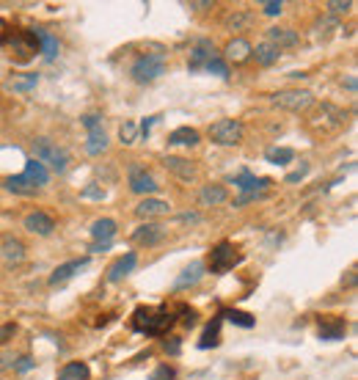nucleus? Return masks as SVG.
I'll list each match as a JSON object with an SVG mask.
<instances>
[{
	"instance_id": "nucleus-1",
	"label": "nucleus",
	"mask_w": 358,
	"mask_h": 380,
	"mask_svg": "<svg viewBox=\"0 0 358 380\" xmlns=\"http://www.w3.org/2000/svg\"><path fill=\"white\" fill-rule=\"evenodd\" d=\"M174 314L177 312L169 309V306H155V309L152 306H138L133 312V331L147 334V336H160L177 323Z\"/></svg>"
},
{
	"instance_id": "nucleus-25",
	"label": "nucleus",
	"mask_w": 358,
	"mask_h": 380,
	"mask_svg": "<svg viewBox=\"0 0 358 380\" xmlns=\"http://www.w3.org/2000/svg\"><path fill=\"white\" fill-rule=\"evenodd\" d=\"M135 262H138V256L130 251V254H124V256H119L111 267H108V281L111 284H116V281H122L127 273H133V267H135Z\"/></svg>"
},
{
	"instance_id": "nucleus-11",
	"label": "nucleus",
	"mask_w": 358,
	"mask_h": 380,
	"mask_svg": "<svg viewBox=\"0 0 358 380\" xmlns=\"http://www.w3.org/2000/svg\"><path fill=\"white\" fill-rule=\"evenodd\" d=\"M127 185L133 193H138V196H144V198H149L152 193H158V180L152 177V171H147V166H138V163H133L130 166V171H127Z\"/></svg>"
},
{
	"instance_id": "nucleus-47",
	"label": "nucleus",
	"mask_w": 358,
	"mask_h": 380,
	"mask_svg": "<svg viewBox=\"0 0 358 380\" xmlns=\"http://www.w3.org/2000/svg\"><path fill=\"white\" fill-rule=\"evenodd\" d=\"M33 367V359L30 356H22V359H17V364H14V372H28Z\"/></svg>"
},
{
	"instance_id": "nucleus-27",
	"label": "nucleus",
	"mask_w": 358,
	"mask_h": 380,
	"mask_svg": "<svg viewBox=\"0 0 358 380\" xmlns=\"http://www.w3.org/2000/svg\"><path fill=\"white\" fill-rule=\"evenodd\" d=\"M348 331V323L342 317H320V336L334 342V339H342Z\"/></svg>"
},
{
	"instance_id": "nucleus-41",
	"label": "nucleus",
	"mask_w": 358,
	"mask_h": 380,
	"mask_svg": "<svg viewBox=\"0 0 358 380\" xmlns=\"http://www.w3.org/2000/svg\"><path fill=\"white\" fill-rule=\"evenodd\" d=\"M259 8H262V14H267V17H279V14L284 11V3H281V0H267V3H262Z\"/></svg>"
},
{
	"instance_id": "nucleus-50",
	"label": "nucleus",
	"mask_w": 358,
	"mask_h": 380,
	"mask_svg": "<svg viewBox=\"0 0 358 380\" xmlns=\"http://www.w3.org/2000/svg\"><path fill=\"white\" fill-rule=\"evenodd\" d=\"M190 8H196V11H201V8H212V3L207 0V3H190Z\"/></svg>"
},
{
	"instance_id": "nucleus-22",
	"label": "nucleus",
	"mask_w": 358,
	"mask_h": 380,
	"mask_svg": "<svg viewBox=\"0 0 358 380\" xmlns=\"http://www.w3.org/2000/svg\"><path fill=\"white\" fill-rule=\"evenodd\" d=\"M163 166L177 177L182 182H190V180H196V174H198V169L193 166V160H185V158H174V155H169V158H163Z\"/></svg>"
},
{
	"instance_id": "nucleus-34",
	"label": "nucleus",
	"mask_w": 358,
	"mask_h": 380,
	"mask_svg": "<svg viewBox=\"0 0 358 380\" xmlns=\"http://www.w3.org/2000/svg\"><path fill=\"white\" fill-rule=\"evenodd\" d=\"M265 158H267V163H273V166H287V163L295 160V152L287 149V146H279V149H267Z\"/></svg>"
},
{
	"instance_id": "nucleus-45",
	"label": "nucleus",
	"mask_w": 358,
	"mask_h": 380,
	"mask_svg": "<svg viewBox=\"0 0 358 380\" xmlns=\"http://www.w3.org/2000/svg\"><path fill=\"white\" fill-rule=\"evenodd\" d=\"M160 116H147L144 122H141V127H138V135H144V138H149V130H152V124L158 122Z\"/></svg>"
},
{
	"instance_id": "nucleus-38",
	"label": "nucleus",
	"mask_w": 358,
	"mask_h": 380,
	"mask_svg": "<svg viewBox=\"0 0 358 380\" xmlns=\"http://www.w3.org/2000/svg\"><path fill=\"white\" fill-rule=\"evenodd\" d=\"M220 317H226V320H232L234 325H243V328H251L254 325V317L251 314H245V312H220Z\"/></svg>"
},
{
	"instance_id": "nucleus-23",
	"label": "nucleus",
	"mask_w": 358,
	"mask_h": 380,
	"mask_svg": "<svg viewBox=\"0 0 358 380\" xmlns=\"http://www.w3.org/2000/svg\"><path fill=\"white\" fill-rule=\"evenodd\" d=\"M232 182L237 185V190H243V193H265V190H270V185H273L270 177H254L251 171L237 174Z\"/></svg>"
},
{
	"instance_id": "nucleus-17",
	"label": "nucleus",
	"mask_w": 358,
	"mask_h": 380,
	"mask_svg": "<svg viewBox=\"0 0 358 380\" xmlns=\"http://www.w3.org/2000/svg\"><path fill=\"white\" fill-rule=\"evenodd\" d=\"M212 58H215V44H212L209 39H198V41L193 44V50H190L187 69H190V72H198V69H204Z\"/></svg>"
},
{
	"instance_id": "nucleus-46",
	"label": "nucleus",
	"mask_w": 358,
	"mask_h": 380,
	"mask_svg": "<svg viewBox=\"0 0 358 380\" xmlns=\"http://www.w3.org/2000/svg\"><path fill=\"white\" fill-rule=\"evenodd\" d=\"M306 174H309V166H301L298 171H292V174H287V180H284V182H287V185H292V182H301V180H303Z\"/></svg>"
},
{
	"instance_id": "nucleus-31",
	"label": "nucleus",
	"mask_w": 358,
	"mask_h": 380,
	"mask_svg": "<svg viewBox=\"0 0 358 380\" xmlns=\"http://www.w3.org/2000/svg\"><path fill=\"white\" fill-rule=\"evenodd\" d=\"M88 378H91V370H88L86 361H69V364L61 367V372H58L55 380H88Z\"/></svg>"
},
{
	"instance_id": "nucleus-28",
	"label": "nucleus",
	"mask_w": 358,
	"mask_h": 380,
	"mask_svg": "<svg viewBox=\"0 0 358 380\" xmlns=\"http://www.w3.org/2000/svg\"><path fill=\"white\" fill-rule=\"evenodd\" d=\"M201 144V133L196 127H177L169 135V146H198Z\"/></svg>"
},
{
	"instance_id": "nucleus-16",
	"label": "nucleus",
	"mask_w": 358,
	"mask_h": 380,
	"mask_svg": "<svg viewBox=\"0 0 358 380\" xmlns=\"http://www.w3.org/2000/svg\"><path fill=\"white\" fill-rule=\"evenodd\" d=\"M251 50H254V44L245 36H234L223 47V61L226 64H245L251 58Z\"/></svg>"
},
{
	"instance_id": "nucleus-15",
	"label": "nucleus",
	"mask_w": 358,
	"mask_h": 380,
	"mask_svg": "<svg viewBox=\"0 0 358 380\" xmlns=\"http://www.w3.org/2000/svg\"><path fill=\"white\" fill-rule=\"evenodd\" d=\"M265 41H270L279 50H290V47L301 44V33L295 28H287V25H273V28H267V39Z\"/></svg>"
},
{
	"instance_id": "nucleus-6",
	"label": "nucleus",
	"mask_w": 358,
	"mask_h": 380,
	"mask_svg": "<svg viewBox=\"0 0 358 380\" xmlns=\"http://www.w3.org/2000/svg\"><path fill=\"white\" fill-rule=\"evenodd\" d=\"M209 141L218 144V146H240L243 144V135H245V127L240 119H218L209 124L207 130Z\"/></svg>"
},
{
	"instance_id": "nucleus-42",
	"label": "nucleus",
	"mask_w": 358,
	"mask_h": 380,
	"mask_svg": "<svg viewBox=\"0 0 358 380\" xmlns=\"http://www.w3.org/2000/svg\"><path fill=\"white\" fill-rule=\"evenodd\" d=\"M14 364H17V356L11 350H0V372L14 370Z\"/></svg>"
},
{
	"instance_id": "nucleus-40",
	"label": "nucleus",
	"mask_w": 358,
	"mask_h": 380,
	"mask_svg": "<svg viewBox=\"0 0 358 380\" xmlns=\"http://www.w3.org/2000/svg\"><path fill=\"white\" fill-rule=\"evenodd\" d=\"M149 380H177V370H174L171 364H160V367L152 372Z\"/></svg>"
},
{
	"instance_id": "nucleus-19",
	"label": "nucleus",
	"mask_w": 358,
	"mask_h": 380,
	"mask_svg": "<svg viewBox=\"0 0 358 380\" xmlns=\"http://www.w3.org/2000/svg\"><path fill=\"white\" fill-rule=\"evenodd\" d=\"M171 212V204L169 201H163V198H155V196H149V198H144L138 207H135V215L141 218V220H155V218H166Z\"/></svg>"
},
{
	"instance_id": "nucleus-30",
	"label": "nucleus",
	"mask_w": 358,
	"mask_h": 380,
	"mask_svg": "<svg viewBox=\"0 0 358 380\" xmlns=\"http://www.w3.org/2000/svg\"><path fill=\"white\" fill-rule=\"evenodd\" d=\"M251 58H256L259 66H273V64L281 58V50L273 47L270 41H259V44L251 50Z\"/></svg>"
},
{
	"instance_id": "nucleus-35",
	"label": "nucleus",
	"mask_w": 358,
	"mask_h": 380,
	"mask_svg": "<svg viewBox=\"0 0 358 380\" xmlns=\"http://www.w3.org/2000/svg\"><path fill=\"white\" fill-rule=\"evenodd\" d=\"M353 8H356V3H353V0H345V3H342V0H328V3H326L328 17H337V19H339V17H345V14H350Z\"/></svg>"
},
{
	"instance_id": "nucleus-8",
	"label": "nucleus",
	"mask_w": 358,
	"mask_h": 380,
	"mask_svg": "<svg viewBox=\"0 0 358 380\" xmlns=\"http://www.w3.org/2000/svg\"><path fill=\"white\" fill-rule=\"evenodd\" d=\"M345 122H348V113H345L342 108H337L334 102L317 105V111H314L312 119H309V124H312L314 130H323V133H334V130L345 127Z\"/></svg>"
},
{
	"instance_id": "nucleus-4",
	"label": "nucleus",
	"mask_w": 358,
	"mask_h": 380,
	"mask_svg": "<svg viewBox=\"0 0 358 380\" xmlns=\"http://www.w3.org/2000/svg\"><path fill=\"white\" fill-rule=\"evenodd\" d=\"M160 75H166V53H144L130 66V77L141 86L158 80Z\"/></svg>"
},
{
	"instance_id": "nucleus-49",
	"label": "nucleus",
	"mask_w": 358,
	"mask_h": 380,
	"mask_svg": "<svg viewBox=\"0 0 358 380\" xmlns=\"http://www.w3.org/2000/svg\"><path fill=\"white\" fill-rule=\"evenodd\" d=\"M163 348H166V353H171V356H177V353H179V348H182V345H179V339H177V336H171V339H169V342H166Z\"/></svg>"
},
{
	"instance_id": "nucleus-24",
	"label": "nucleus",
	"mask_w": 358,
	"mask_h": 380,
	"mask_svg": "<svg viewBox=\"0 0 358 380\" xmlns=\"http://www.w3.org/2000/svg\"><path fill=\"white\" fill-rule=\"evenodd\" d=\"M88 231H91V240H94V243H111V240L116 237V231H119V223H116L113 218H97Z\"/></svg>"
},
{
	"instance_id": "nucleus-37",
	"label": "nucleus",
	"mask_w": 358,
	"mask_h": 380,
	"mask_svg": "<svg viewBox=\"0 0 358 380\" xmlns=\"http://www.w3.org/2000/svg\"><path fill=\"white\" fill-rule=\"evenodd\" d=\"M119 138H122L124 146H133V144L138 141V124H135V122H124V124L119 127Z\"/></svg>"
},
{
	"instance_id": "nucleus-32",
	"label": "nucleus",
	"mask_w": 358,
	"mask_h": 380,
	"mask_svg": "<svg viewBox=\"0 0 358 380\" xmlns=\"http://www.w3.org/2000/svg\"><path fill=\"white\" fill-rule=\"evenodd\" d=\"M36 86H39V75H33V72L14 75V77H8V83H6L8 91H30V88H36Z\"/></svg>"
},
{
	"instance_id": "nucleus-39",
	"label": "nucleus",
	"mask_w": 358,
	"mask_h": 380,
	"mask_svg": "<svg viewBox=\"0 0 358 380\" xmlns=\"http://www.w3.org/2000/svg\"><path fill=\"white\" fill-rule=\"evenodd\" d=\"M204 69H207V72H212V75H218V77H223V80L229 77V64H226L220 55H215V58H212V61H209Z\"/></svg>"
},
{
	"instance_id": "nucleus-26",
	"label": "nucleus",
	"mask_w": 358,
	"mask_h": 380,
	"mask_svg": "<svg viewBox=\"0 0 358 380\" xmlns=\"http://www.w3.org/2000/svg\"><path fill=\"white\" fill-rule=\"evenodd\" d=\"M226 198H229V190L223 188V185H218V182L204 185V188L198 190V204L201 207H220Z\"/></svg>"
},
{
	"instance_id": "nucleus-33",
	"label": "nucleus",
	"mask_w": 358,
	"mask_h": 380,
	"mask_svg": "<svg viewBox=\"0 0 358 380\" xmlns=\"http://www.w3.org/2000/svg\"><path fill=\"white\" fill-rule=\"evenodd\" d=\"M218 342H220V314L207 325V331L201 334L198 348H201V350H209V348H218Z\"/></svg>"
},
{
	"instance_id": "nucleus-20",
	"label": "nucleus",
	"mask_w": 358,
	"mask_h": 380,
	"mask_svg": "<svg viewBox=\"0 0 358 380\" xmlns=\"http://www.w3.org/2000/svg\"><path fill=\"white\" fill-rule=\"evenodd\" d=\"M254 22H256V14L251 8H232L223 17V28L226 30H248Z\"/></svg>"
},
{
	"instance_id": "nucleus-21",
	"label": "nucleus",
	"mask_w": 358,
	"mask_h": 380,
	"mask_svg": "<svg viewBox=\"0 0 358 380\" xmlns=\"http://www.w3.org/2000/svg\"><path fill=\"white\" fill-rule=\"evenodd\" d=\"M88 265V256H80V259H69V262H64V265H58L55 270H53V276H50V284L53 287H58V284H66L75 273H80L83 267Z\"/></svg>"
},
{
	"instance_id": "nucleus-48",
	"label": "nucleus",
	"mask_w": 358,
	"mask_h": 380,
	"mask_svg": "<svg viewBox=\"0 0 358 380\" xmlns=\"http://www.w3.org/2000/svg\"><path fill=\"white\" fill-rule=\"evenodd\" d=\"M83 196H86V198H102V196H105V190H100L97 185H88V188L83 190Z\"/></svg>"
},
{
	"instance_id": "nucleus-18",
	"label": "nucleus",
	"mask_w": 358,
	"mask_h": 380,
	"mask_svg": "<svg viewBox=\"0 0 358 380\" xmlns=\"http://www.w3.org/2000/svg\"><path fill=\"white\" fill-rule=\"evenodd\" d=\"M204 273H207V265H204L201 259L190 262V265H187V267L177 276V281H174V292H185V289L196 287V284L204 278Z\"/></svg>"
},
{
	"instance_id": "nucleus-29",
	"label": "nucleus",
	"mask_w": 358,
	"mask_h": 380,
	"mask_svg": "<svg viewBox=\"0 0 358 380\" xmlns=\"http://www.w3.org/2000/svg\"><path fill=\"white\" fill-rule=\"evenodd\" d=\"M33 33H36V39H39V53H44V61H53V58L58 55V50H61L58 36H53V33L44 30V28H36Z\"/></svg>"
},
{
	"instance_id": "nucleus-2",
	"label": "nucleus",
	"mask_w": 358,
	"mask_h": 380,
	"mask_svg": "<svg viewBox=\"0 0 358 380\" xmlns=\"http://www.w3.org/2000/svg\"><path fill=\"white\" fill-rule=\"evenodd\" d=\"M0 47H3L6 55L14 58L17 64H28V61L36 58V53H39V39H36L33 30L11 28L8 33H0Z\"/></svg>"
},
{
	"instance_id": "nucleus-51",
	"label": "nucleus",
	"mask_w": 358,
	"mask_h": 380,
	"mask_svg": "<svg viewBox=\"0 0 358 380\" xmlns=\"http://www.w3.org/2000/svg\"><path fill=\"white\" fill-rule=\"evenodd\" d=\"M345 86H348V91H353V94H356V77H348V83H345Z\"/></svg>"
},
{
	"instance_id": "nucleus-5",
	"label": "nucleus",
	"mask_w": 358,
	"mask_h": 380,
	"mask_svg": "<svg viewBox=\"0 0 358 380\" xmlns=\"http://www.w3.org/2000/svg\"><path fill=\"white\" fill-rule=\"evenodd\" d=\"M33 152H36V160H39L41 166L47 163L55 174H64V171L69 169V163H72L69 152H66L64 146L53 144L50 138H36V141H33Z\"/></svg>"
},
{
	"instance_id": "nucleus-43",
	"label": "nucleus",
	"mask_w": 358,
	"mask_h": 380,
	"mask_svg": "<svg viewBox=\"0 0 358 380\" xmlns=\"http://www.w3.org/2000/svg\"><path fill=\"white\" fill-rule=\"evenodd\" d=\"M179 223H190V226H198L204 218H201V212H179L177 215Z\"/></svg>"
},
{
	"instance_id": "nucleus-13",
	"label": "nucleus",
	"mask_w": 358,
	"mask_h": 380,
	"mask_svg": "<svg viewBox=\"0 0 358 380\" xmlns=\"http://www.w3.org/2000/svg\"><path fill=\"white\" fill-rule=\"evenodd\" d=\"M166 234H169V229L163 226V223H155V220H147V223H141L135 231H133V243L135 245H147V248H155V245H160L163 240H166Z\"/></svg>"
},
{
	"instance_id": "nucleus-10",
	"label": "nucleus",
	"mask_w": 358,
	"mask_h": 380,
	"mask_svg": "<svg viewBox=\"0 0 358 380\" xmlns=\"http://www.w3.org/2000/svg\"><path fill=\"white\" fill-rule=\"evenodd\" d=\"M80 122H83V127H86V133H88V138H86V155L100 158V155L108 149V135H105V130H102V116L88 113V116H83Z\"/></svg>"
},
{
	"instance_id": "nucleus-3",
	"label": "nucleus",
	"mask_w": 358,
	"mask_h": 380,
	"mask_svg": "<svg viewBox=\"0 0 358 380\" xmlns=\"http://www.w3.org/2000/svg\"><path fill=\"white\" fill-rule=\"evenodd\" d=\"M47 182H50L47 169H44L39 160H28L22 174L3 180V188L8 190V193H17V196H36Z\"/></svg>"
},
{
	"instance_id": "nucleus-7",
	"label": "nucleus",
	"mask_w": 358,
	"mask_h": 380,
	"mask_svg": "<svg viewBox=\"0 0 358 380\" xmlns=\"http://www.w3.org/2000/svg\"><path fill=\"white\" fill-rule=\"evenodd\" d=\"M273 105L290 113H306L309 108H314V94L309 88H284L273 94Z\"/></svg>"
},
{
	"instance_id": "nucleus-44",
	"label": "nucleus",
	"mask_w": 358,
	"mask_h": 380,
	"mask_svg": "<svg viewBox=\"0 0 358 380\" xmlns=\"http://www.w3.org/2000/svg\"><path fill=\"white\" fill-rule=\"evenodd\" d=\"M14 334H17V325H14V323H6V325L0 328V345H6L8 339H14Z\"/></svg>"
},
{
	"instance_id": "nucleus-14",
	"label": "nucleus",
	"mask_w": 358,
	"mask_h": 380,
	"mask_svg": "<svg viewBox=\"0 0 358 380\" xmlns=\"http://www.w3.org/2000/svg\"><path fill=\"white\" fill-rule=\"evenodd\" d=\"M25 256H28L25 243H22L19 237H14V234H6L3 243H0V259H3L8 267H14V265H22Z\"/></svg>"
},
{
	"instance_id": "nucleus-12",
	"label": "nucleus",
	"mask_w": 358,
	"mask_h": 380,
	"mask_svg": "<svg viewBox=\"0 0 358 380\" xmlns=\"http://www.w3.org/2000/svg\"><path fill=\"white\" fill-rule=\"evenodd\" d=\"M22 226H25V231H30L36 237H50L55 231V218L44 209H33L22 218Z\"/></svg>"
},
{
	"instance_id": "nucleus-9",
	"label": "nucleus",
	"mask_w": 358,
	"mask_h": 380,
	"mask_svg": "<svg viewBox=\"0 0 358 380\" xmlns=\"http://www.w3.org/2000/svg\"><path fill=\"white\" fill-rule=\"evenodd\" d=\"M243 262V256H240V251L229 243V240H223V243H218L212 251H209V270L215 273V276H223V273H229L234 265H240Z\"/></svg>"
},
{
	"instance_id": "nucleus-36",
	"label": "nucleus",
	"mask_w": 358,
	"mask_h": 380,
	"mask_svg": "<svg viewBox=\"0 0 358 380\" xmlns=\"http://www.w3.org/2000/svg\"><path fill=\"white\" fill-rule=\"evenodd\" d=\"M337 28H339V19L326 14V19H320V22H317V39H323V41H326V39H331Z\"/></svg>"
}]
</instances>
